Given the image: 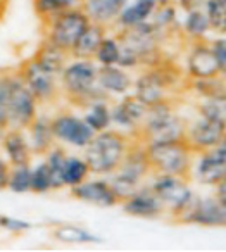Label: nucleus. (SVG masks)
Instances as JSON below:
<instances>
[{
  "mask_svg": "<svg viewBox=\"0 0 226 252\" xmlns=\"http://www.w3.org/2000/svg\"><path fill=\"white\" fill-rule=\"evenodd\" d=\"M9 175H11V164L4 159H0V190L7 189Z\"/></svg>",
  "mask_w": 226,
  "mask_h": 252,
  "instance_id": "37998d69",
  "label": "nucleus"
},
{
  "mask_svg": "<svg viewBox=\"0 0 226 252\" xmlns=\"http://www.w3.org/2000/svg\"><path fill=\"white\" fill-rule=\"evenodd\" d=\"M150 161L145 151V144L142 147V142L131 144L128 152L125 154L119 166L111 173V178L107 180L111 187L114 189L116 195L119 200H125L131 193H135L142 185V180L149 175L150 171Z\"/></svg>",
  "mask_w": 226,
  "mask_h": 252,
  "instance_id": "20e7f679",
  "label": "nucleus"
},
{
  "mask_svg": "<svg viewBox=\"0 0 226 252\" xmlns=\"http://www.w3.org/2000/svg\"><path fill=\"white\" fill-rule=\"evenodd\" d=\"M126 4H128V0H83L81 9L88 16L90 23L109 26L111 23L118 21Z\"/></svg>",
  "mask_w": 226,
  "mask_h": 252,
  "instance_id": "aec40b11",
  "label": "nucleus"
},
{
  "mask_svg": "<svg viewBox=\"0 0 226 252\" xmlns=\"http://www.w3.org/2000/svg\"><path fill=\"white\" fill-rule=\"evenodd\" d=\"M95 61H97L100 66H112V64H118L119 59V40L114 36H107L100 42V45L97 47L94 54Z\"/></svg>",
  "mask_w": 226,
  "mask_h": 252,
  "instance_id": "2f4dec72",
  "label": "nucleus"
},
{
  "mask_svg": "<svg viewBox=\"0 0 226 252\" xmlns=\"http://www.w3.org/2000/svg\"><path fill=\"white\" fill-rule=\"evenodd\" d=\"M90 175V168L88 162L81 158H66L63 168V182L64 187H76L81 182L87 180V176Z\"/></svg>",
  "mask_w": 226,
  "mask_h": 252,
  "instance_id": "c85d7f7f",
  "label": "nucleus"
},
{
  "mask_svg": "<svg viewBox=\"0 0 226 252\" xmlns=\"http://www.w3.org/2000/svg\"><path fill=\"white\" fill-rule=\"evenodd\" d=\"M0 228L11 231V233H23V231L30 230L32 224L25 220H19V218H11L5 216V214H0Z\"/></svg>",
  "mask_w": 226,
  "mask_h": 252,
  "instance_id": "a19ab883",
  "label": "nucleus"
},
{
  "mask_svg": "<svg viewBox=\"0 0 226 252\" xmlns=\"http://www.w3.org/2000/svg\"><path fill=\"white\" fill-rule=\"evenodd\" d=\"M54 237L64 244H98L102 242L100 237L94 235L90 230L81 226H59L54 230Z\"/></svg>",
  "mask_w": 226,
  "mask_h": 252,
  "instance_id": "cd10ccee",
  "label": "nucleus"
},
{
  "mask_svg": "<svg viewBox=\"0 0 226 252\" xmlns=\"http://www.w3.org/2000/svg\"><path fill=\"white\" fill-rule=\"evenodd\" d=\"M157 4H159V5H164V4H171V0H157Z\"/></svg>",
  "mask_w": 226,
  "mask_h": 252,
  "instance_id": "a18cd8bd",
  "label": "nucleus"
},
{
  "mask_svg": "<svg viewBox=\"0 0 226 252\" xmlns=\"http://www.w3.org/2000/svg\"><path fill=\"white\" fill-rule=\"evenodd\" d=\"M4 9H5V5L0 4V19H2V16H4Z\"/></svg>",
  "mask_w": 226,
  "mask_h": 252,
  "instance_id": "49530a36",
  "label": "nucleus"
},
{
  "mask_svg": "<svg viewBox=\"0 0 226 252\" xmlns=\"http://www.w3.org/2000/svg\"><path fill=\"white\" fill-rule=\"evenodd\" d=\"M211 49H212V54H214L216 61H218V64H219V69H221V73H225V69H226V43H225V38H218L216 42H212Z\"/></svg>",
  "mask_w": 226,
  "mask_h": 252,
  "instance_id": "79ce46f5",
  "label": "nucleus"
},
{
  "mask_svg": "<svg viewBox=\"0 0 226 252\" xmlns=\"http://www.w3.org/2000/svg\"><path fill=\"white\" fill-rule=\"evenodd\" d=\"M145 112L147 105L142 100H138L135 95L125 97L111 109V123H114L116 126H119L123 130L138 131Z\"/></svg>",
  "mask_w": 226,
  "mask_h": 252,
  "instance_id": "a211bd4d",
  "label": "nucleus"
},
{
  "mask_svg": "<svg viewBox=\"0 0 226 252\" xmlns=\"http://www.w3.org/2000/svg\"><path fill=\"white\" fill-rule=\"evenodd\" d=\"M0 4H4V5H5V0H0Z\"/></svg>",
  "mask_w": 226,
  "mask_h": 252,
  "instance_id": "de8ad7c7",
  "label": "nucleus"
},
{
  "mask_svg": "<svg viewBox=\"0 0 226 252\" xmlns=\"http://www.w3.org/2000/svg\"><path fill=\"white\" fill-rule=\"evenodd\" d=\"M188 73L192 78H212L223 74L209 43L202 40L195 42L188 56Z\"/></svg>",
  "mask_w": 226,
  "mask_h": 252,
  "instance_id": "6ab92c4d",
  "label": "nucleus"
},
{
  "mask_svg": "<svg viewBox=\"0 0 226 252\" xmlns=\"http://www.w3.org/2000/svg\"><path fill=\"white\" fill-rule=\"evenodd\" d=\"M202 9L211 23V30L225 32L226 28V0H204Z\"/></svg>",
  "mask_w": 226,
  "mask_h": 252,
  "instance_id": "72a5a7b5",
  "label": "nucleus"
},
{
  "mask_svg": "<svg viewBox=\"0 0 226 252\" xmlns=\"http://www.w3.org/2000/svg\"><path fill=\"white\" fill-rule=\"evenodd\" d=\"M150 168L157 175H173L187 178L192 171L194 151L185 140L145 144Z\"/></svg>",
  "mask_w": 226,
  "mask_h": 252,
  "instance_id": "39448f33",
  "label": "nucleus"
},
{
  "mask_svg": "<svg viewBox=\"0 0 226 252\" xmlns=\"http://www.w3.org/2000/svg\"><path fill=\"white\" fill-rule=\"evenodd\" d=\"M154 23L152 25L159 30L161 33L164 30H167L169 26L174 25L176 21V9L171 4H164V5H157V9L154 11Z\"/></svg>",
  "mask_w": 226,
  "mask_h": 252,
  "instance_id": "ea45409f",
  "label": "nucleus"
},
{
  "mask_svg": "<svg viewBox=\"0 0 226 252\" xmlns=\"http://www.w3.org/2000/svg\"><path fill=\"white\" fill-rule=\"evenodd\" d=\"M71 195L98 207H112L121 202L107 180H85L80 185L71 187Z\"/></svg>",
  "mask_w": 226,
  "mask_h": 252,
  "instance_id": "dca6fc26",
  "label": "nucleus"
},
{
  "mask_svg": "<svg viewBox=\"0 0 226 252\" xmlns=\"http://www.w3.org/2000/svg\"><path fill=\"white\" fill-rule=\"evenodd\" d=\"M138 131L143 144L185 140L187 123L173 111L169 100H164L147 107Z\"/></svg>",
  "mask_w": 226,
  "mask_h": 252,
  "instance_id": "7ed1b4c3",
  "label": "nucleus"
},
{
  "mask_svg": "<svg viewBox=\"0 0 226 252\" xmlns=\"http://www.w3.org/2000/svg\"><path fill=\"white\" fill-rule=\"evenodd\" d=\"M195 180L202 185L216 187L226 178V144H219L211 151L200 152L198 162L195 164Z\"/></svg>",
  "mask_w": 226,
  "mask_h": 252,
  "instance_id": "2eb2a0df",
  "label": "nucleus"
},
{
  "mask_svg": "<svg viewBox=\"0 0 226 252\" xmlns=\"http://www.w3.org/2000/svg\"><path fill=\"white\" fill-rule=\"evenodd\" d=\"M83 0H35V11L45 23H49L57 14L73 7H81Z\"/></svg>",
  "mask_w": 226,
  "mask_h": 252,
  "instance_id": "7c9ffc66",
  "label": "nucleus"
},
{
  "mask_svg": "<svg viewBox=\"0 0 226 252\" xmlns=\"http://www.w3.org/2000/svg\"><path fill=\"white\" fill-rule=\"evenodd\" d=\"M192 87L204 95L205 98L209 97H225V81L219 76L212 78H194Z\"/></svg>",
  "mask_w": 226,
  "mask_h": 252,
  "instance_id": "c9c22d12",
  "label": "nucleus"
},
{
  "mask_svg": "<svg viewBox=\"0 0 226 252\" xmlns=\"http://www.w3.org/2000/svg\"><path fill=\"white\" fill-rule=\"evenodd\" d=\"M202 118L226 123V102L225 97H209L198 107Z\"/></svg>",
  "mask_w": 226,
  "mask_h": 252,
  "instance_id": "e433bc0d",
  "label": "nucleus"
},
{
  "mask_svg": "<svg viewBox=\"0 0 226 252\" xmlns=\"http://www.w3.org/2000/svg\"><path fill=\"white\" fill-rule=\"evenodd\" d=\"M150 189L161 199L164 207H169L174 216H178L194 197V192L183 176L159 175Z\"/></svg>",
  "mask_w": 226,
  "mask_h": 252,
  "instance_id": "9b49d317",
  "label": "nucleus"
},
{
  "mask_svg": "<svg viewBox=\"0 0 226 252\" xmlns=\"http://www.w3.org/2000/svg\"><path fill=\"white\" fill-rule=\"evenodd\" d=\"M50 123H52V131L56 140H61L67 145H73V147L83 149L95 135V131L85 123V119L69 114V112L56 116Z\"/></svg>",
  "mask_w": 226,
  "mask_h": 252,
  "instance_id": "ddd939ff",
  "label": "nucleus"
},
{
  "mask_svg": "<svg viewBox=\"0 0 226 252\" xmlns=\"http://www.w3.org/2000/svg\"><path fill=\"white\" fill-rule=\"evenodd\" d=\"M19 74L38 102H50L57 97V74L47 71L35 59L26 63Z\"/></svg>",
  "mask_w": 226,
  "mask_h": 252,
  "instance_id": "4468645a",
  "label": "nucleus"
},
{
  "mask_svg": "<svg viewBox=\"0 0 226 252\" xmlns=\"http://www.w3.org/2000/svg\"><path fill=\"white\" fill-rule=\"evenodd\" d=\"M162 33L149 21H143L140 25L123 28L119 35V43L129 49L136 57L140 64L145 66H156L161 63V50H159V36Z\"/></svg>",
  "mask_w": 226,
  "mask_h": 252,
  "instance_id": "423d86ee",
  "label": "nucleus"
},
{
  "mask_svg": "<svg viewBox=\"0 0 226 252\" xmlns=\"http://www.w3.org/2000/svg\"><path fill=\"white\" fill-rule=\"evenodd\" d=\"M183 223L202 224V226H223L226 224V204L218 197L194 195L187 207L178 214Z\"/></svg>",
  "mask_w": 226,
  "mask_h": 252,
  "instance_id": "9d476101",
  "label": "nucleus"
},
{
  "mask_svg": "<svg viewBox=\"0 0 226 252\" xmlns=\"http://www.w3.org/2000/svg\"><path fill=\"white\" fill-rule=\"evenodd\" d=\"M67 56H69V52L59 49V47H56L54 43L45 42V45H43L42 49L38 50V54H36L35 61L42 67H45L47 71H50V73L59 76L61 71H63L64 66L67 64Z\"/></svg>",
  "mask_w": 226,
  "mask_h": 252,
  "instance_id": "a878e982",
  "label": "nucleus"
},
{
  "mask_svg": "<svg viewBox=\"0 0 226 252\" xmlns=\"http://www.w3.org/2000/svg\"><path fill=\"white\" fill-rule=\"evenodd\" d=\"M36 100L23 81L21 74H12L11 92L7 100V121L9 128L26 130L36 118Z\"/></svg>",
  "mask_w": 226,
  "mask_h": 252,
  "instance_id": "1a4fd4ad",
  "label": "nucleus"
},
{
  "mask_svg": "<svg viewBox=\"0 0 226 252\" xmlns=\"http://www.w3.org/2000/svg\"><path fill=\"white\" fill-rule=\"evenodd\" d=\"M26 130H30L28 144L33 154H47V152L50 151V147L54 145V140H56L50 119L38 118V116H36Z\"/></svg>",
  "mask_w": 226,
  "mask_h": 252,
  "instance_id": "5701e85b",
  "label": "nucleus"
},
{
  "mask_svg": "<svg viewBox=\"0 0 226 252\" xmlns=\"http://www.w3.org/2000/svg\"><path fill=\"white\" fill-rule=\"evenodd\" d=\"M7 189L14 193H26L32 189V168L28 166H11Z\"/></svg>",
  "mask_w": 226,
  "mask_h": 252,
  "instance_id": "473e14b6",
  "label": "nucleus"
},
{
  "mask_svg": "<svg viewBox=\"0 0 226 252\" xmlns=\"http://www.w3.org/2000/svg\"><path fill=\"white\" fill-rule=\"evenodd\" d=\"M180 4L183 5L187 11H194V9H198L204 5V0H180Z\"/></svg>",
  "mask_w": 226,
  "mask_h": 252,
  "instance_id": "c03bdc74",
  "label": "nucleus"
},
{
  "mask_svg": "<svg viewBox=\"0 0 226 252\" xmlns=\"http://www.w3.org/2000/svg\"><path fill=\"white\" fill-rule=\"evenodd\" d=\"M121 202L125 213H128L129 216L147 218V220L161 216L166 209L159 197L152 192V189H138Z\"/></svg>",
  "mask_w": 226,
  "mask_h": 252,
  "instance_id": "f3484780",
  "label": "nucleus"
},
{
  "mask_svg": "<svg viewBox=\"0 0 226 252\" xmlns=\"http://www.w3.org/2000/svg\"><path fill=\"white\" fill-rule=\"evenodd\" d=\"M185 33L194 40H202L209 32H211V23L202 7L188 11L187 19H185Z\"/></svg>",
  "mask_w": 226,
  "mask_h": 252,
  "instance_id": "c756f323",
  "label": "nucleus"
},
{
  "mask_svg": "<svg viewBox=\"0 0 226 252\" xmlns=\"http://www.w3.org/2000/svg\"><path fill=\"white\" fill-rule=\"evenodd\" d=\"M178 78H180V73L176 67L161 61L156 66H150V69L136 80L135 97L142 100L147 107L167 100L166 92L176 83Z\"/></svg>",
  "mask_w": 226,
  "mask_h": 252,
  "instance_id": "0eeeda50",
  "label": "nucleus"
},
{
  "mask_svg": "<svg viewBox=\"0 0 226 252\" xmlns=\"http://www.w3.org/2000/svg\"><path fill=\"white\" fill-rule=\"evenodd\" d=\"M97 69L92 59H76L64 66L61 71V85L73 104L87 107L94 102H107L109 94L97 83Z\"/></svg>",
  "mask_w": 226,
  "mask_h": 252,
  "instance_id": "f257e3e1",
  "label": "nucleus"
},
{
  "mask_svg": "<svg viewBox=\"0 0 226 252\" xmlns=\"http://www.w3.org/2000/svg\"><path fill=\"white\" fill-rule=\"evenodd\" d=\"M157 5H159L157 0H135L133 4H126L118 18L119 26L121 28H129V26L149 21V18H152Z\"/></svg>",
  "mask_w": 226,
  "mask_h": 252,
  "instance_id": "393cba45",
  "label": "nucleus"
},
{
  "mask_svg": "<svg viewBox=\"0 0 226 252\" xmlns=\"http://www.w3.org/2000/svg\"><path fill=\"white\" fill-rule=\"evenodd\" d=\"M45 25H49L47 42L54 43L56 47L66 50V52H71V49L78 42L81 33L88 28L90 19L81 7H73L57 14L56 18H52Z\"/></svg>",
  "mask_w": 226,
  "mask_h": 252,
  "instance_id": "6e6552de",
  "label": "nucleus"
},
{
  "mask_svg": "<svg viewBox=\"0 0 226 252\" xmlns=\"http://www.w3.org/2000/svg\"><path fill=\"white\" fill-rule=\"evenodd\" d=\"M52 190V176L47 162H40L35 168H32V189L30 192L35 193H45Z\"/></svg>",
  "mask_w": 226,
  "mask_h": 252,
  "instance_id": "4c0bfd02",
  "label": "nucleus"
},
{
  "mask_svg": "<svg viewBox=\"0 0 226 252\" xmlns=\"http://www.w3.org/2000/svg\"><path fill=\"white\" fill-rule=\"evenodd\" d=\"M104 38H105V26L90 23L88 28L81 33V36L74 43V47L71 49L69 54L74 59H90V57H94L95 50H97V47L100 45V42Z\"/></svg>",
  "mask_w": 226,
  "mask_h": 252,
  "instance_id": "b1692460",
  "label": "nucleus"
},
{
  "mask_svg": "<svg viewBox=\"0 0 226 252\" xmlns=\"http://www.w3.org/2000/svg\"><path fill=\"white\" fill-rule=\"evenodd\" d=\"M97 83L105 94H126L131 87V78L118 64L100 66L97 69Z\"/></svg>",
  "mask_w": 226,
  "mask_h": 252,
  "instance_id": "4be33fe9",
  "label": "nucleus"
},
{
  "mask_svg": "<svg viewBox=\"0 0 226 252\" xmlns=\"http://www.w3.org/2000/svg\"><path fill=\"white\" fill-rule=\"evenodd\" d=\"M88 111L85 112V123L90 126L92 130L95 133L98 131H104V130H109V126L112 125L111 123V109L109 105L105 104V100H100V102H94V104L87 105Z\"/></svg>",
  "mask_w": 226,
  "mask_h": 252,
  "instance_id": "bb28decb",
  "label": "nucleus"
},
{
  "mask_svg": "<svg viewBox=\"0 0 226 252\" xmlns=\"http://www.w3.org/2000/svg\"><path fill=\"white\" fill-rule=\"evenodd\" d=\"M2 145L7 154V162L11 166H28L32 162L33 152L30 149L28 138L25 137L23 130L9 128L2 138Z\"/></svg>",
  "mask_w": 226,
  "mask_h": 252,
  "instance_id": "412c9836",
  "label": "nucleus"
},
{
  "mask_svg": "<svg viewBox=\"0 0 226 252\" xmlns=\"http://www.w3.org/2000/svg\"><path fill=\"white\" fill-rule=\"evenodd\" d=\"M226 123L202 118L195 119L185 131V142L194 152H205L225 142Z\"/></svg>",
  "mask_w": 226,
  "mask_h": 252,
  "instance_id": "f8f14e48",
  "label": "nucleus"
},
{
  "mask_svg": "<svg viewBox=\"0 0 226 252\" xmlns=\"http://www.w3.org/2000/svg\"><path fill=\"white\" fill-rule=\"evenodd\" d=\"M66 152L63 149L50 147V151L47 152V166L50 169V176H52V189H63V168L66 162Z\"/></svg>",
  "mask_w": 226,
  "mask_h": 252,
  "instance_id": "f704fd0d",
  "label": "nucleus"
},
{
  "mask_svg": "<svg viewBox=\"0 0 226 252\" xmlns=\"http://www.w3.org/2000/svg\"><path fill=\"white\" fill-rule=\"evenodd\" d=\"M12 74H0V140L4 138L5 131L9 130L7 121V100L11 92Z\"/></svg>",
  "mask_w": 226,
  "mask_h": 252,
  "instance_id": "58836bf2",
  "label": "nucleus"
},
{
  "mask_svg": "<svg viewBox=\"0 0 226 252\" xmlns=\"http://www.w3.org/2000/svg\"><path fill=\"white\" fill-rule=\"evenodd\" d=\"M129 138L121 131H98L85 145V161L88 162L90 173L95 175H111L128 152Z\"/></svg>",
  "mask_w": 226,
  "mask_h": 252,
  "instance_id": "f03ea898",
  "label": "nucleus"
}]
</instances>
